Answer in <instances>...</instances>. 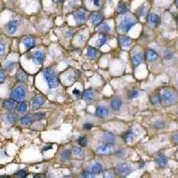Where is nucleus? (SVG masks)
Segmentation results:
<instances>
[{"instance_id":"f257e3e1","label":"nucleus","mask_w":178,"mask_h":178,"mask_svg":"<svg viewBox=\"0 0 178 178\" xmlns=\"http://www.w3.org/2000/svg\"><path fill=\"white\" fill-rule=\"evenodd\" d=\"M160 100H161V103L165 104V105H172L176 103L178 101V95L176 92L172 91L168 88L163 89L160 94Z\"/></svg>"},{"instance_id":"f03ea898","label":"nucleus","mask_w":178,"mask_h":178,"mask_svg":"<svg viewBox=\"0 0 178 178\" xmlns=\"http://www.w3.org/2000/svg\"><path fill=\"white\" fill-rule=\"evenodd\" d=\"M44 77L47 82L49 88H55L58 86V79L55 73V70L53 68H47L43 72Z\"/></svg>"},{"instance_id":"7ed1b4c3","label":"nucleus","mask_w":178,"mask_h":178,"mask_svg":"<svg viewBox=\"0 0 178 178\" xmlns=\"http://www.w3.org/2000/svg\"><path fill=\"white\" fill-rule=\"evenodd\" d=\"M26 97V87L22 85L15 86L11 92V98L15 101H21Z\"/></svg>"},{"instance_id":"20e7f679","label":"nucleus","mask_w":178,"mask_h":178,"mask_svg":"<svg viewBox=\"0 0 178 178\" xmlns=\"http://www.w3.org/2000/svg\"><path fill=\"white\" fill-rule=\"evenodd\" d=\"M135 24H136V20H134V19H132L130 17H126L124 20H122L120 21V23H119V29L121 31L126 33V32H128L134 27Z\"/></svg>"},{"instance_id":"39448f33","label":"nucleus","mask_w":178,"mask_h":178,"mask_svg":"<svg viewBox=\"0 0 178 178\" xmlns=\"http://www.w3.org/2000/svg\"><path fill=\"white\" fill-rule=\"evenodd\" d=\"M97 153L101 155H107V154H112L115 151V147L111 143H105L102 145H100L96 150Z\"/></svg>"},{"instance_id":"423d86ee","label":"nucleus","mask_w":178,"mask_h":178,"mask_svg":"<svg viewBox=\"0 0 178 178\" xmlns=\"http://www.w3.org/2000/svg\"><path fill=\"white\" fill-rule=\"evenodd\" d=\"M160 22V18L157 14H150L147 17V23L151 28H157Z\"/></svg>"},{"instance_id":"0eeeda50","label":"nucleus","mask_w":178,"mask_h":178,"mask_svg":"<svg viewBox=\"0 0 178 178\" xmlns=\"http://www.w3.org/2000/svg\"><path fill=\"white\" fill-rule=\"evenodd\" d=\"M18 26H19V21L17 20H10L6 25H5V31L10 34V35H13L16 32L17 29H18Z\"/></svg>"},{"instance_id":"6e6552de","label":"nucleus","mask_w":178,"mask_h":178,"mask_svg":"<svg viewBox=\"0 0 178 178\" xmlns=\"http://www.w3.org/2000/svg\"><path fill=\"white\" fill-rule=\"evenodd\" d=\"M116 171L120 176H127L130 172V168L126 163H119L116 166Z\"/></svg>"},{"instance_id":"1a4fd4ad","label":"nucleus","mask_w":178,"mask_h":178,"mask_svg":"<svg viewBox=\"0 0 178 178\" xmlns=\"http://www.w3.org/2000/svg\"><path fill=\"white\" fill-rule=\"evenodd\" d=\"M44 58H45V55L42 51H36L32 56V60H33L34 63L38 64V65H40L43 63Z\"/></svg>"},{"instance_id":"9d476101","label":"nucleus","mask_w":178,"mask_h":178,"mask_svg":"<svg viewBox=\"0 0 178 178\" xmlns=\"http://www.w3.org/2000/svg\"><path fill=\"white\" fill-rule=\"evenodd\" d=\"M145 58L148 61L151 62V61H155L158 58V54L152 50V49H147L145 52Z\"/></svg>"},{"instance_id":"9b49d317","label":"nucleus","mask_w":178,"mask_h":178,"mask_svg":"<svg viewBox=\"0 0 178 178\" xmlns=\"http://www.w3.org/2000/svg\"><path fill=\"white\" fill-rule=\"evenodd\" d=\"M74 20L78 24L83 23L86 20V13L83 10H79L74 14Z\"/></svg>"},{"instance_id":"f8f14e48","label":"nucleus","mask_w":178,"mask_h":178,"mask_svg":"<svg viewBox=\"0 0 178 178\" xmlns=\"http://www.w3.org/2000/svg\"><path fill=\"white\" fill-rule=\"evenodd\" d=\"M45 103V100L41 95H37L32 99V105L35 109H39L42 107Z\"/></svg>"},{"instance_id":"ddd939ff","label":"nucleus","mask_w":178,"mask_h":178,"mask_svg":"<svg viewBox=\"0 0 178 178\" xmlns=\"http://www.w3.org/2000/svg\"><path fill=\"white\" fill-rule=\"evenodd\" d=\"M101 20L102 16L98 13H94L90 16V21L93 25H99L100 23H101Z\"/></svg>"},{"instance_id":"4468645a","label":"nucleus","mask_w":178,"mask_h":178,"mask_svg":"<svg viewBox=\"0 0 178 178\" xmlns=\"http://www.w3.org/2000/svg\"><path fill=\"white\" fill-rule=\"evenodd\" d=\"M108 113H109V111H108V109H107L105 106H98V107L96 108L95 116H97V117L103 118V117L107 116Z\"/></svg>"},{"instance_id":"2eb2a0df","label":"nucleus","mask_w":178,"mask_h":178,"mask_svg":"<svg viewBox=\"0 0 178 178\" xmlns=\"http://www.w3.org/2000/svg\"><path fill=\"white\" fill-rule=\"evenodd\" d=\"M23 45H25L27 50H30L35 45V39L30 37H27L23 39Z\"/></svg>"},{"instance_id":"dca6fc26","label":"nucleus","mask_w":178,"mask_h":178,"mask_svg":"<svg viewBox=\"0 0 178 178\" xmlns=\"http://www.w3.org/2000/svg\"><path fill=\"white\" fill-rule=\"evenodd\" d=\"M119 45H120L121 46L126 47V46L130 45V44L132 43V40H131L130 38H128V37L120 36V37H119Z\"/></svg>"},{"instance_id":"f3484780","label":"nucleus","mask_w":178,"mask_h":178,"mask_svg":"<svg viewBox=\"0 0 178 178\" xmlns=\"http://www.w3.org/2000/svg\"><path fill=\"white\" fill-rule=\"evenodd\" d=\"M15 105H16L15 101L13 100L12 98H11V99L5 100V101H4V107H5L6 110H8V111H13V110L15 108Z\"/></svg>"},{"instance_id":"a211bd4d","label":"nucleus","mask_w":178,"mask_h":178,"mask_svg":"<svg viewBox=\"0 0 178 178\" xmlns=\"http://www.w3.org/2000/svg\"><path fill=\"white\" fill-rule=\"evenodd\" d=\"M102 141L105 143H111V144H113L115 142V136L112 134H111V133H105L102 136Z\"/></svg>"},{"instance_id":"6ab92c4d","label":"nucleus","mask_w":178,"mask_h":178,"mask_svg":"<svg viewBox=\"0 0 178 178\" xmlns=\"http://www.w3.org/2000/svg\"><path fill=\"white\" fill-rule=\"evenodd\" d=\"M135 137V133L132 130L126 131L122 135V139L126 142H129L131 141H133V139Z\"/></svg>"},{"instance_id":"aec40b11","label":"nucleus","mask_w":178,"mask_h":178,"mask_svg":"<svg viewBox=\"0 0 178 178\" xmlns=\"http://www.w3.org/2000/svg\"><path fill=\"white\" fill-rule=\"evenodd\" d=\"M27 108H28L27 103L25 101H20V103L16 106V111L19 114H23L27 111Z\"/></svg>"},{"instance_id":"412c9836","label":"nucleus","mask_w":178,"mask_h":178,"mask_svg":"<svg viewBox=\"0 0 178 178\" xmlns=\"http://www.w3.org/2000/svg\"><path fill=\"white\" fill-rule=\"evenodd\" d=\"M142 62V54H136L132 57V63L134 67H137Z\"/></svg>"},{"instance_id":"4be33fe9","label":"nucleus","mask_w":178,"mask_h":178,"mask_svg":"<svg viewBox=\"0 0 178 178\" xmlns=\"http://www.w3.org/2000/svg\"><path fill=\"white\" fill-rule=\"evenodd\" d=\"M111 108L113 110L119 111V110H120L121 106H122V101L120 99H118V98L112 100L111 102Z\"/></svg>"},{"instance_id":"5701e85b","label":"nucleus","mask_w":178,"mask_h":178,"mask_svg":"<svg viewBox=\"0 0 178 178\" xmlns=\"http://www.w3.org/2000/svg\"><path fill=\"white\" fill-rule=\"evenodd\" d=\"M16 115L13 112H7L5 116V119L6 120V122L10 123V124H14L16 121Z\"/></svg>"},{"instance_id":"b1692460","label":"nucleus","mask_w":178,"mask_h":178,"mask_svg":"<svg viewBox=\"0 0 178 178\" xmlns=\"http://www.w3.org/2000/svg\"><path fill=\"white\" fill-rule=\"evenodd\" d=\"M86 55L87 57L91 58V59H94V58H96L97 55H98V51L94 48V47H89L87 49V52H86Z\"/></svg>"},{"instance_id":"393cba45","label":"nucleus","mask_w":178,"mask_h":178,"mask_svg":"<svg viewBox=\"0 0 178 178\" xmlns=\"http://www.w3.org/2000/svg\"><path fill=\"white\" fill-rule=\"evenodd\" d=\"M156 163L158 167H163L167 164V158H166L165 156H159L156 158Z\"/></svg>"},{"instance_id":"a878e982","label":"nucleus","mask_w":178,"mask_h":178,"mask_svg":"<svg viewBox=\"0 0 178 178\" xmlns=\"http://www.w3.org/2000/svg\"><path fill=\"white\" fill-rule=\"evenodd\" d=\"M102 171V166L100 163H95L91 168V172L95 175L96 174H100Z\"/></svg>"},{"instance_id":"bb28decb","label":"nucleus","mask_w":178,"mask_h":178,"mask_svg":"<svg viewBox=\"0 0 178 178\" xmlns=\"http://www.w3.org/2000/svg\"><path fill=\"white\" fill-rule=\"evenodd\" d=\"M83 99L86 101H91L94 99V93L92 90H86L83 93Z\"/></svg>"},{"instance_id":"cd10ccee","label":"nucleus","mask_w":178,"mask_h":178,"mask_svg":"<svg viewBox=\"0 0 178 178\" xmlns=\"http://www.w3.org/2000/svg\"><path fill=\"white\" fill-rule=\"evenodd\" d=\"M71 151L70 150H66V151H63L62 153L61 154V160L63 161H66V160H69L70 158V156H71Z\"/></svg>"},{"instance_id":"c85d7f7f","label":"nucleus","mask_w":178,"mask_h":178,"mask_svg":"<svg viewBox=\"0 0 178 178\" xmlns=\"http://www.w3.org/2000/svg\"><path fill=\"white\" fill-rule=\"evenodd\" d=\"M72 153L76 157H78V158H83V156H84V151H83V150L80 147H75V148H73Z\"/></svg>"},{"instance_id":"c756f323","label":"nucleus","mask_w":178,"mask_h":178,"mask_svg":"<svg viewBox=\"0 0 178 178\" xmlns=\"http://www.w3.org/2000/svg\"><path fill=\"white\" fill-rule=\"evenodd\" d=\"M110 30H111V28H110V26L107 23H100L99 26H98V30L100 32L105 33V32L110 31Z\"/></svg>"},{"instance_id":"7c9ffc66","label":"nucleus","mask_w":178,"mask_h":178,"mask_svg":"<svg viewBox=\"0 0 178 178\" xmlns=\"http://www.w3.org/2000/svg\"><path fill=\"white\" fill-rule=\"evenodd\" d=\"M127 12V7L125 4H119L118 8H117V13L119 14H123Z\"/></svg>"},{"instance_id":"2f4dec72","label":"nucleus","mask_w":178,"mask_h":178,"mask_svg":"<svg viewBox=\"0 0 178 178\" xmlns=\"http://www.w3.org/2000/svg\"><path fill=\"white\" fill-rule=\"evenodd\" d=\"M31 121H32V118H31L30 115L23 116V117L20 119V122H21V124H23V125H26V126L30 125V124L31 123Z\"/></svg>"},{"instance_id":"473e14b6","label":"nucleus","mask_w":178,"mask_h":178,"mask_svg":"<svg viewBox=\"0 0 178 178\" xmlns=\"http://www.w3.org/2000/svg\"><path fill=\"white\" fill-rule=\"evenodd\" d=\"M16 79L20 81H24L27 79V74L23 70H19L16 74Z\"/></svg>"},{"instance_id":"72a5a7b5","label":"nucleus","mask_w":178,"mask_h":178,"mask_svg":"<svg viewBox=\"0 0 178 178\" xmlns=\"http://www.w3.org/2000/svg\"><path fill=\"white\" fill-rule=\"evenodd\" d=\"M151 102H152L154 105H157V104L161 103V100H160V95H159V94H158V95H152V96L151 97Z\"/></svg>"},{"instance_id":"f704fd0d","label":"nucleus","mask_w":178,"mask_h":178,"mask_svg":"<svg viewBox=\"0 0 178 178\" xmlns=\"http://www.w3.org/2000/svg\"><path fill=\"white\" fill-rule=\"evenodd\" d=\"M139 96V92L137 90H132L129 95H128V98L130 100H134L136 98H137Z\"/></svg>"},{"instance_id":"c9c22d12","label":"nucleus","mask_w":178,"mask_h":178,"mask_svg":"<svg viewBox=\"0 0 178 178\" xmlns=\"http://www.w3.org/2000/svg\"><path fill=\"white\" fill-rule=\"evenodd\" d=\"M78 142H79V144L81 147H85L87 144V139H86V137H85V136L79 137V140H78Z\"/></svg>"},{"instance_id":"e433bc0d","label":"nucleus","mask_w":178,"mask_h":178,"mask_svg":"<svg viewBox=\"0 0 178 178\" xmlns=\"http://www.w3.org/2000/svg\"><path fill=\"white\" fill-rule=\"evenodd\" d=\"M14 63L13 61H6V62L5 63V70H12L14 69Z\"/></svg>"},{"instance_id":"4c0bfd02","label":"nucleus","mask_w":178,"mask_h":178,"mask_svg":"<svg viewBox=\"0 0 178 178\" xmlns=\"http://www.w3.org/2000/svg\"><path fill=\"white\" fill-rule=\"evenodd\" d=\"M106 42H107V38H106V36H101L99 39V40H98V42H97V45H98L99 47H101Z\"/></svg>"},{"instance_id":"58836bf2","label":"nucleus","mask_w":178,"mask_h":178,"mask_svg":"<svg viewBox=\"0 0 178 178\" xmlns=\"http://www.w3.org/2000/svg\"><path fill=\"white\" fill-rule=\"evenodd\" d=\"M82 176L83 177H87V178H91V177H95V174H93L91 171H87V170H85L83 173H82Z\"/></svg>"},{"instance_id":"ea45409f","label":"nucleus","mask_w":178,"mask_h":178,"mask_svg":"<svg viewBox=\"0 0 178 178\" xmlns=\"http://www.w3.org/2000/svg\"><path fill=\"white\" fill-rule=\"evenodd\" d=\"M15 176L17 177H26L27 176V172L25 170H19L18 172L15 173Z\"/></svg>"},{"instance_id":"a19ab883","label":"nucleus","mask_w":178,"mask_h":178,"mask_svg":"<svg viewBox=\"0 0 178 178\" xmlns=\"http://www.w3.org/2000/svg\"><path fill=\"white\" fill-rule=\"evenodd\" d=\"M154 126L157 127V128H162V127H164V122L161 121V120L156 121V122L154 123Z\"/></svg>"},{"instance_id":"79ce46f5","label":"nucleus","mask_w":178,"mask_h":178,"mask_svg":"<svg viewBox=\"0 0 178 178\" xmlns=\"http://www.w3.org/2000/svg\"><path fill=\"white\" fill-rule=\"evenodd\" d=\"M45 113H40V112H39V113H36L35 115H34V118H35V119H44L45 118Z\"/></svg>"},{"instance_id":"37998d69","label":"nucleus","mask_w":178,"mask_h":178,"mask_svg":"<svg viewBox=\"0 0 178 178\" xmlns=\"http://www.w3.org/2000/svg\"><path fill=\"white\" fill-rule=\"evenodd\" d=\"M5 79V72L0 69V83H4Z\"/></svg>"},{"instance_id":"c03bdc74","label":"nucleus","mask_w":178,"mask_h":178,"mask_svg":"<svg viewBox=\"0 0 178 178\" xmlns=\"http://www.w3.org/2000/svg\"><path fill=\"white\" fill-rule=\"evenodd\" d=\"M5 54V45L0 43V57H2Z\"/></svg>"},{"instance_id":"a18cd8bd","label":"nucleus","mask_w":178,"mask_h":178,"mask_svg":"<svg viewBox=\"0 0 178 178\" xmlns=\"http://www.w3.org/2000/svg\"><path fill=\"white\" fill-rule=\"evenodd\" d=\"M93 127V125L92 124H89V123H86V124H84V128L85 129H91Z\"/></svg>"},{"instance_id":"49530a36","label":"nucleus","mask_w":178,"mask_h":178,"mask_svg":"<svg viewBox=\"0 0 178 178\" xmlns=\"http://www.w3.org/2000/svg\"><path fill=\"white\" fill-rule=\"evenodd\" d=\"M172 139H173V142H176V143H178V133L175 134V135L173 136Z\"/></svg>"},{"instance_id":"de8ad7c7","label":"nucleus","mask_w":178,"mask_h":178,"mask_svg":"<svg viewBox=\"0 0 178 178\" xmlns=\"http://www.w3.org/2000/svg\"><path fill=\"white\" fill-rule=\"evenodd\" d=\"M93 3H94V5H95L98 6V5H100V0H94V1H93Z\"/></svg>"},{"instance_id":"09e8293b","label":"nucleus","mask_w":178,"mask_h":178,"mask_svg":"<svg viewBox=\"0 0 178 178\" xmlns=\"http://www.w3.org/2000/svg\"><path fill=\"white\" fill-rule=\"evenodd\" d=\"M84 38H85V36H84L83 34H81V35L79 36V42H80V43H81V42H83V39H84Z\"/></svg>"},{"instance_id":"8fccbe9b","label":"nucleus","mask_w":178,"mask_h":178,"mask_svg":"<svg viewBox=\"0 0 178 178\" xmlns=\"http://www.w3.org/2000/svg\"><path fill=\"white\" fill-rule=\"evenodd\" d=\"M49 149H52V146L50 145L49 147H45V148H44L43 149V151H47V150H49Z\"/></svg>"},{"instance_id":"3c124183","label":"nucleus","mask_w":178,"mask_h":178,"mask_svg":"<svg viewBox=\"0 0 178 178\" xmlns=\"http://www.w3.org/2000/svg\"><path fill=\"white\" fill-rule=\"evenodd\" d=\"M73 94H74V95H79V90H78V89H74V90H73Z\"/></svg>"},{"instance_id":"603ef678","label":"nucleus","mask_w":178,"mask_h":178,"mask_svg":"<svg viewBox=\"0 0 178 178\" xmlns=\"http://www.w3.org/2000/svg\"><path fill=\"white\" fill-rule=\"evenodd\" d=\"M55 2H61L62 0H55Z\"/></svg>"},{"instance_id":"864d4df0","label":"nucleus","mask_w":178,"mask_h":178,"mask_svg":"<svg viewBox=\"0 0 178 178\" xmlns=\"http://www.w3.org/2000/svg\"><path fill=\"white\" fill-rule=\"evenodd\" d=\"M176 5H177L178 7V0H176Z\"/></svg>"}]
</instances>
